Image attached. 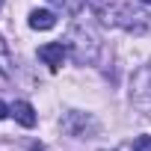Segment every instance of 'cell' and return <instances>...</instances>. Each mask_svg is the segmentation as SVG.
Returning a JSON list of instances; mask_svg holds the SVG:
<instances>
[{
    "instance_id": "3",
    "label": "cell",
    "mask_w": 151,
    "mask_h": 151,
    "mask_svg": "<svg viewBox=\"0 0 151 151\" xmlns=\"http://www.w3.org/2000/svg\"><path fill=\"white\" fill-rule=\"evenodd\" d=\"M119 15H122V18H119V24H122L124 30H130V33H142V30H145V24H148V21H145V15H142L139 9H133V6H122V9H119Z\"/></svg>"
},
{
    "instance_id": "9",
    "label": "cell",
    "mask_w": 151,
    "mask_h": 151,
    "mask_svg": "<svg viewBox=\"0 0 151 151\" xmlns=\"http://www.w3.org/2000/svg\"><path fill=\"white\" fill-rule=\"evenodd\" d=\"M6 86V77H3V74H0V89H3Z\"/></svg>"
},
{
    "instance_id": "5",
    "label": "cell",
    "mask_w": 151,
    "mask_h": 151,
    "mask_svg": "<svg viewBox=\"0 0 151 151\" xmlns=\"http://www.w3.org/2000/svg\"><path fill=\"white\" fill-rule=\"evenodd\" d=\"M30 27H33V30H53V27H56V15L47 12V9H36V12L30 15Z\"/></svg>"
},
{
    "instance_id": "1",
    "label": "cell",
    "mask_w": 151,
    "mask_h": 151,
    "mask_svg": "<svg viewBox=\"0 0 151 151\" xmlns=\"http://www.w3.org/2000/svg\"><path fill=\"white\" fill-rule=\"evenodd\" d=\"M130 101H133L136 110H142L145 116H151V65H142V68L133 74Z\"/></svg>"
},
{
    "instance_id": "4",
    "label": "cell",
    "mask_w": 151,
    "mask_h": 151,
    "mask_svg": "<svg viewBox=\"0 0 151 151\" xmlns=\"http://www.w3.org/2000/svg\"><path fill=\"white\" fill-rule=\"evenodd\" d=\"M12 116H15V122L24 124V127H33V124H36V110H33L27 101H15V104H12Z\"/></svg>"
},
{
    "instance_id": "2",
    "label": "cell",
    "mask_w": 151,
    "mask_h": 151,
    "mask_svg": "<svg viewBox=\"0 0 151 151\" xmlns=\"http://www.w3.org/2000/svg\"><path fill=\"white\" fill-rule=\"evenodd\" d=\"M65 50H68V47H65L62 42H47V45L39 47V59H42L47 68L56 71V68L62 65V59H65Z\"/></svg>"
},
{
    "instance_id": "8",
    "label": "cell",
    "mask_w": 151,
    "mask_h": 151,
    "mask_svg": "<svg viewBox=\"0 0 151 151\" xmlns=\"http://www.w3.org/2000/svg\"><path fill=\"white\" fill-rule=\"evenodd\" d=\"M9 113H12V110H9V107H6V104H3V101H0V119H6V116H9Z\"/></svg>"
},
{
    "instance_id": "11",
    "label": "cell",
    "mask_w": 151,
    "mask_h": 151,
    "mask_svg": "<svg viewBox=\"0 0 151 151\" xmlns=\"http://www.w3.org/2000/svg\"><path fill=\"white\" fill-rule=\"evenodd\" d=\"M53 3H56V0H53Z\"/></svg>"
},
{
    "instance_id": "7",
    "label": "cell",
    "mask_w": 151,
    "mask_h": 151,
    "mask_svg": "<svg viewBox=\"0 0 151 151\" xmlns=\"http://www.w3.org/2000/svg\"><path fill=\"white\" fill-rule=\"evenodd\" d=\"M0 62H3V68H9V65H6V42H3V39H0Z\"/></svg>"
},
{
    "instance_id": "6",
    "label": "cell",
    "mask_w": 151,
    "mask_h": 151,
    "mask_svg": "<svg viewBox=\"0 0 151 151\" xmlns=\"http://www.w3.org/2000/svg\"><path fill=\"white\" fill-rule=\"evenodd\" d=\"M133 151H151V136H139L133 142Z\"/></svg>"
},
{
    "instance_id": "10",
    "label": "cell",
    "mask_w": 151,
    "mask_h": 151,
    "mask_svg": "<svg viewBox=\"0 0 151 151\" xmlns=\"http://www.w3.org/2000/svg\"><path fill=\"white\" fill-rule=\"evenodd\" d=\"M0 6H3V0H0Z\"/></svg>"
}]
</instances>
